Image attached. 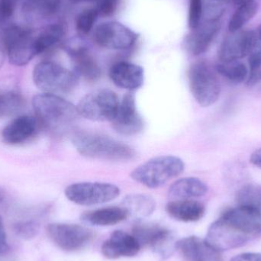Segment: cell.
<instances>
[{"instance_id": "cell-1", "label": "cell", "mask_w": 261, "mask_h": 261, "mask_svg": "<svg viewBox=\"0 0 261 261\" xmlns=\"http://www.w3.org/2000/svg\"><path fill=\"white\" fill-rule=\"evenodd\" d=\"M260 236L261 213L238 205L210 225L205 240L222 252L241 248Z\"/></svg>"}, {"instance_id": "cell-2", "label": "cell", "mask_w": 261, "mask_h": 261, "mask_svg": "<svg viewBox=\"0 0 261 261\" xmlns=\"http://www.w3.org/2000/svg\"><path fill=\"white\" fill-rule=\"evenodd\" d=\"M71 140L76 150L87 158L127 161L136 156V152L129 145L98 132L78 130L73 134Z\"/></svg>"}, {"instance_id": "cell-3", "label": "cell", "mask_w": 261, "mask_h": 261, "mask_svg": "<svg viewBox=\"0 0 261 261\" xmlns=\"http://www.w3.org/2000/svg\"><path fill=\"white\" fill-rule=\"evenodd\" d=\"M32 106L38 122L55 132L68 130L79 116L76 107L58 95H36L32 99Z\"/></svg>"}, {"instance_id": "cell-4", "label": "cell", "mask_w": 261, "mask_h": 261, "mask_svg": "<svg viewBox=\"0 0 261 261\" xmlns=\"http://www.w3.org/2000/svg\"><path fill=\"white\" fill-rule=\"evenodd\" d=\"M185 164L182 159L173 155H163L151 158L141 164L130 173L134 180L147 188L162 187L170 179L184 172Z\"/></svg>"}, {"instance_id": "cell-5", "label": "cell", "mask_w": 261, "mask_h": 261, "mask_svg": "<svg viewBox=\"0 0 261 261\" xmlns=\"http://www.w3.org/2000/svg\"><path fill=\"white\" fill-rule=\"evenodd\" d=\"M0 37L9 63L12 65L22 67L38 55L35 35L28 26L18 24L6 26Z\"/></svg>"}, {"instance_id": "cell-6", "label": "cell", "mask_w": 261, "mask_h": 261, "mask_svg": "<svg viewBox=\"0 0 261 261\" xmlns=\"http://www.w3.org/2000/svg\"><path fill=\"white\" fill-rule=\"evenodd\" d=\"M77 75L53 61H42L35 66L33 81L44 93L64 94L73 91L79 84Z\"/></svg>"}, {"instance_id": "cell-7", "label": "cell", "mask_w": 261, "mask_h": 261, "mask_svg": "<svg viewBox=\"0 0 261 261\" xmlns=\"http://www.w3.org/2000/svg\"><path fill=\"white\" fill-rule=\"evenodd\" d=\"M188 80L190 91L201 107H210L217 102L220 96V82L216 70L208 63H193L188 70Z\"/></svg>"}, {"instance_id": "cell-8", "label": "cell", "mask_w": 261, "mask_h": 261, "mask_svg": "<svg viewBox=\"0 0 261 261\" xmlns=\"http://www.w3.org/2000/svg\"><path fill=\"white\" fill-rule=\"evenodd\" d=\"M119 98L113 90L101 89L86 95L76 106L79 116L96 122H112L117 113Z\"/></svg>"}, {"instance_id": "cell-9", "label": "cell", "mask_w": 261, "mask_h": 261, "mask_svg": "<svg viewBox=\"0 0 261 261\" xmlns=\"http://www.w3.org/2000/svg\"><path fill=\"white\" fill-rule=\"evenodd\" d=\"M132 236L140 246L149 248L164 258L170 257L176 250L177 241L173 231L154 223H140L132 229Z\"/></svg>"}, {"instance_id": "cell-10", "label": "cell", "mask_w": 261, "mask_h": 261, "mask_svg": "<svg viewBox=\"0 0 261 261\" xmlns=\"http://www.w3.org/2000/svg\"><path fill=\"white\" fill-rule=\"evenodd\" d=\"M64 193L70 202L88 206L114 200L120 195V189L106 182H83L68 186Z\"/></svg>"}, {"instance_id": "cell-11", "label": "cell", "mask_w": 261, "mask_h": 261, "mask_svg": "<svg viewBox=\"0 0 261 261\" xmlns=\"http://www.w3.org/2000/svg\"><path fill=\"white\" fill-rule=\"evenodd\" d=\"M46 232L58 248L68 252L83 249L95 237L91 229L75 224H49L46 228Z\"/></svg>"}, {"instance_id": "cell-12", "label": "cell", "mask_w": 261, "mask_h": 261, "mask_svg": "<svg viewBox=\"0 0 261 261\" xmlns=\"http://www.w3.org/2000/svg\"><path fill=\"white\" fill-rule=\"evenodd\" d=\"M139 34L116 21H106L97 26L94 39L100 47L110 50H128L137 42Z\"/></svg>"}, {"instance_id": "cell-13", "label": "cell", "mask_w": 261, "mask_h": 261, "mask_svg": "<svg viewBox=\"0 0 261 261\" xmlns=\"http://www.w3.org/2000/svg\"><path fill=\"white\" fill-rule=\"evenodd\" d=\"M257 34L253 31L239 30L231 32L224 38L219 47V62L239 61L251 55L257 46Z\"/></svg>"}, {"instance_id": "cell-14", "label": "cell", "mask_w": 261, "mask_h": 261, "mask_svg": "<svg viewBox=\"0 0 261 261\" xmlns=\"http://www.w3.org/2000/svg\"><path fill=\"white\" fill-rule=\"evenodd\" d=\"M66 50L71 59L73 72L78 77L88 82H95L101 76V69L97 61L84 43L69 42Z\"/></svg>"}, {"instance_id": "cell-15", "label": "cell", "mask_w": 261, "mask_h": 261, "mask_svg": "<svg viewBox=\"0 0 261 261\" xmlns=\"http://www.w3.org/2000/svg\"><path fill=\"white\" fill-rule=\"evenodd\" d=\"M113 128L124 135H134L144 128V120L137 110L133 93H128L119 102L117 113L112 120Z\"/></svg>"}, {"instance_id": "cell-16", "label": "cell", "mask_w": 261, "mask_h": 261, "mask_svg": "<svg viewBox=\"0 0 261 261\" xmlns=\"http://www.w3.org/2000/svg\"><path fill=\"white\" fill-rule=\"evenodd\" d=\"M220 18H208L186 36L184 48L190 55L199 56L208 50L220 31Z\"/></svg>"}, {"instance_id": "cell-17", "label": "cell", "mask_w": 261, "mask_h": 261, "mask_svg": "<svg viewBox=\"0 0 261 261\" xmlns=\"http://www.w3.org/2000/svg\"><path fill=\"white\" fill-rule=\"evenodd\" d=\"M39 123L35 116L22 115L15 118L5 126L0 136L5 144L18 145L36 135Z\"/></svg>"}, {"instance_id": "cell-18", "label": "cell", "mask_w": 261, "mask_h": 261, "mask_svg": "<svg viewBox=\"0 0 261 261\" xmlns=\"http://www.w3.org/2000/svg\"><path fill=\"white\" fill-rule=\"evenodd\" d=\"M102 254L110 260L120 257H135L141 246L133 236L123 231H115L102 246Z\"/></svg>"}, {"instance_id": "cell-19", "label": "cell", "mask_w": 261, "mask_h": 261, "mask_svg": "<svg viewBox=\"0 0 261 261\" xmlns=\"http://www.w3.org/2000/svg\"><path fill=\"white\" fill-rule=\"evenodd\" d=\"M176 250H179L187 261H223L220 251L215 249L206 241L196 236L178 241Z\"/></svg>"}, {"instance_id": "cell-20", "label": "cell", "mask_w": 261, "mask_h": 261, "mask_svg": "<svg viewBox=\"0 0 261 261\" xmlns=\"http://www.w3.org/2000/svg\"><path fill=\"white\" fill-rule=\"evenodd\" d=\"M110 79L117 87L125 90H138L144 84V69L138 64L120 61L112 66Z\"/></svg>"}, {"instance_id": "cell-21", "label": "cell", "mask_w": 261, "mask_h": 261, "mask_svg": "<svg viewBox=\"0 0 261 261\" xmlns=\"http://www.w3.org/2000/svg\"><path fill=\"white\" fill-rule=\"evenodd\" d=\"M61 6V0H24L21 15L29 24H36L55 16Z\"/></svg>"}, {"instance_id": "cell-22", "label": "cell", "mask_w": 261, "mask_h": 261, "mask_svg": "<svg viewBox=\"0 0 261 261\" xmlns=\"http://www.w3.org/2000/svg\"><path fill=\"white\" fill-rule=\"evenodd\" d=\"M166 212L170 217L182 222H195L200 220L205 213L202 202L191 199L173 200L166 205Z\"/></svg>"}, {"instance_id": "cell-23", "label": "cell", "mask_w": 261, "mask_h": 261, "mask_svg": "<svg viewBox=\"0 0 261 261\" xmlns=\"http://www.w3.org/2000/svg\"><path fill=\"white\" fill-rule=\"evenodd\" d=\"M129 217L124 207L110 206L86 212L81 219L86 223L96 226H110L117 225Z\"/></svg>"}, {"instance_id": "cell-24", "label": "cell", "mask_w": 261, "mask_h": 261, "mask_svg": "<svg viewBox=\"0 0 261 261\" xmlns=\"http://www.w3.org/2000/svg\"><path fill=\"white\" fill-rule=\"evenodd\" d=\"M208 192L206 184L196 177H185L175 181L168 191V196L173 200H184L202 197Z\"/></svg>"}, {"instance_id": "cell-25", "label": "cell", "mask_w": 261, "mask_h": 261, "mask_svg": "<svg viewBox=\"0 0 261 261\" xmlns=\"http://www.w3.org/2000/svg\"><path fill=\"white\" fill-rule=\"evenodd\" d=\"M25 107V99L15 85H0V119L15 116Z\"/></svg>"}, {"instance_id": "cell-26", "label": "cell", "mask_w": 261, "mask_h": 261, "mask_svg": "<svg viewBox=\"0 0 261 261\" xmlns=\"http://www.w3.org/2000/svg\"><path fill=\"white\" fill-rule=\"evenodd\" d=\"M67 29L62 23L47 25L35 35V46L38 55L48 51L58 45L65 36Z\"/></svg>"}, {"instance_id": "cell-27", "label": "cell", "mask_w": 261, "mask_h": 261, "mask_svg": "<svg viewBox=\"0 0 261 261\" xmlns=\"http://www.w3.org/2000/svg\"><path fill=\"white\" fill-rule=\"evenodd\" d=\"M122 207L127 210L129 216L135 219H144L154 212L156 202L148 195L132 194L123 199Z\"/></svg>"}, {"instance_id": "cell-28", "label": "cell", "mask_w": 261, "mask_h": 261, "mask_svg": "<svg viewBox=\"0 0 261 261\" xmlns=\"http://www.w3.org/2000/svg\"><path fill=\"white\" fill-rule=\"evenodd\" d=\"M259 5L254 0H247L239 7L231 16L228 23V29L231 32L242 30V28L251 21L258 11Z\"/></svg>"}, {"instance_id": "cell-29", "label": "cell", "mask_w": 261, "mask_h": 261, "mask_svg": "<svg viewBox=\"0 0 261 261\" xmlns=\"http://www.w3.org/2000/svg\"><path fill=\"white\" fill-rule=\"evenodd\" d=\"M216 70L223 77L234 84H240L247 81L248 76V67L239 61L219 62L216 65Z\"/></svg>"}, {"instance_id": "cell-30", "label": "cell", "mask_w": 261, "mask_h": 261, "mask_svg": "<svg viewBox=\"0 0 261 261\" xmlns=\"http://www.w3.org/2000/svg\"><path fill=\"white\" fill-rule=\"evenodd\" d=\"M239 206L252 208L261 213V185L248 184L244 186L236 194Z\"/></svg>"}, {"instance_id": "cell-31", "label": "cell", "mask_w": 261, "mask_h": 261, "mask_svg": "<svg viewBox=\"0 0 261 261\" xmlns=\"http://www.w3.org/2000/svg\"><path fill=\"white\" fill-rule=\"evenodd\" d=\"M99 16L96 8L87 9L81 12L76 19V29L81 35H87L93 29Z\"/></svg>"}, {"instance_id": "cell-32", "label": "cell", "mask_w": 261, "mask_h": 261, "mask_svg": "<svg viewBox=\"0 0 261 261\" xmlns=\"http://www.w3.org/2000/svg\"><path fill=\"white\" fill-rule=\"evenodd\" d=\"M14 233L23 240L35 239L40 231V224L37 220L18 221L13 225Z\"/></svg>"}, {"instance_id": "cell-33", "label": "cell", "mask_w": 261, "mask_h": 261, "mask_svg": "<svg viewBox=\"0 0 261 261\" xmlns=\"http://www.w3.org/2000/svg\"><path fill=\"white\" fill-rule=\"evenodd\" d=\"M261 81V50L252 52L249 58V70L246 84L253 87Z\"/></svg>"}, {"instance_id": "cell-34", "label": "cell", "mask_w": 261, "mask_h": 261, "mask_svg": "<svg viewBox=\"0 0 261 261\" xmlns=\"http://www.w3.org/2000/svg\"><path fill=\"white\" fill-rule=\"evenodd\" d=\"M202 12V0H190L188 22L191 30L196 29L201 24Z\"/></svg>"}, {"instance_id": "cell-35", "label": "cell", "mask_w": 261, "mask_h": 261, "mask_svg": "<svg viewBox=\"0 0 261 261\" xmlns=\"http://www.w3.org/2000/svg\"><path fill=\"white\" fill-rule=\"evenodd\" d=\"M119 0H97L96 10L102 16H110L117 9Z\"/></svg>"}, {"instance_id": "cell-36", "label": "cell", "mask_w": 261, "mask_h": 261, "mask_svg": "<svg viewBox=\"0 0 261 261\" xmlns=\"http://www.w3.org/2000/svg\"><path fill=\"white\" fill-rule=\"evenodd\" d=\"M20 0H1L2 21L9 19L13 15Z\"/></svg>"}, {"instance_id": "cell-37", "label": "cell", "mask_w": 261, "mask_h": 261, "mask_svg": "<svg viewBox=\"0 0 261 261\" xmlns=\"http://www.w3.org/2000/svg\"><path fill=\"white\" fill-rule=\"evenodd\" d=\"M9 251V245L7 242L6 229L3 218L0 216V257L7 254Z\"/></svg>"}, {"instance_id": "cell-38", "label": "cell", "mask_w": 261, "mask_h": 261, "mask_svg": "<svg viewBox=\"0 0 261 261\" xmlns=\"http://www.w3.org/2000/svg\"><path fill=\"white\" fill-rule=\"evenodd\" d=\"M229 261H261V253H243L234 256Z\"/></svg>"}, {"instance_id": "cell-39", "label": "cell", "mask_w": 261, "mask_h": 261, "mask_svg": "<svg viewBox=\"0 0 261 261\" xmlns=\"http://www.w3.org/2000/svg\"><path fill=\"white\" fill-rule=\"evenodd\" d=\"M250 161L253 165L261 169V147L253 152L250 158Z\"/></svg>"}, {"instance_id": "cell-40", "label": "cell", "mask_w": 261, "mask_h": 261, "mask_svg": "<svg viewBox=\"0 0 261 261\" xmlns=\"http://www.w3.org/2000/svg\"><path fill=\"white\" fill-rule=\"evenodd\" d=\"M5 57H6V55H5L4 49L0 47V69L3 67V63H4L5 61Z\"/></svg>"}, {"instance_id": "cell-41", "label": "cell", "mask_w": 261, "mask_h": 261, "mask_svg": "<svg viewBox=\"0 0 261 261\" xmlns=\"http://www.w3.org/2000/svg\"><path fill=\"white\" fill-rule=\"evenodd\" d=\"M256 34H257V41H260L261 44V24L260 26H259L258 29H257V32Z\"/></svg>"}, {"instance_id": "cell-42", "label": "cell", "mask_w": 261, "mask_h": 261, "mask_svg": "<svg viewBox=\"0 0 261 261\" xmlns=\"http://www.w3.org/2000/svg\"><path fill=\"white\" fill-rule=\"evenodd\" d=\"M72 2L75 3H90V2H96L97 0H71Z\"/></svg>"}, {"instance_id": "cell-43", "label": "cell", "mask_w": 261, "mask_h": 261, "mask_svg": "<svg viewBox=\"0 0 261 261\" xmlns=\"http://www.w3.org/2000/svg\"><path fill=\"white\" fill-rule=\"evenodd\" d=\"M3 199H4V193H3V190H0V202L3 201Z\"/></svg>"}, {"instance_id": "cell-44", "label": "cell", "mask_w": 261, "mask_h": 261, "mask_svg": "<svg viewBox=\"0 0 261 261\" xmlns=\"http://www.w3.org/2000/svg\"><path fill=\"white\" fill-rule=\"evenodd\" d=\"M245 1H247V0H234L236 4L239 5H239L242 4V3H245Z\"/></svg>"}, {"instance_id": "cell-45", "label": "cell", "mask_w": 261, "mask_h": 261, "mask_svg": "<svg viewBox=\"0 0 261 261\" xmlns=\"http://www.w3.org/2000/svg\"><path fill=\"white\" fill-rule=\"evenodd\" d=\"M0 21H2V16H1V0H0Z\"/></svg>"}, {"instance_id": "cell-46", "label": "cell", "mask_w": 261, "mask_h": 261, "mask_svg": "<svg viewBox=\"0 0 261 261\" xmlns=\"http://www.w3.org/2000/svg\"><path fill=\"white\" fill-rule=\"evenodd\" d=\"M216 2H219V3H224V2L228 1V0H215Z\"/></svg>"}]
</instances>
